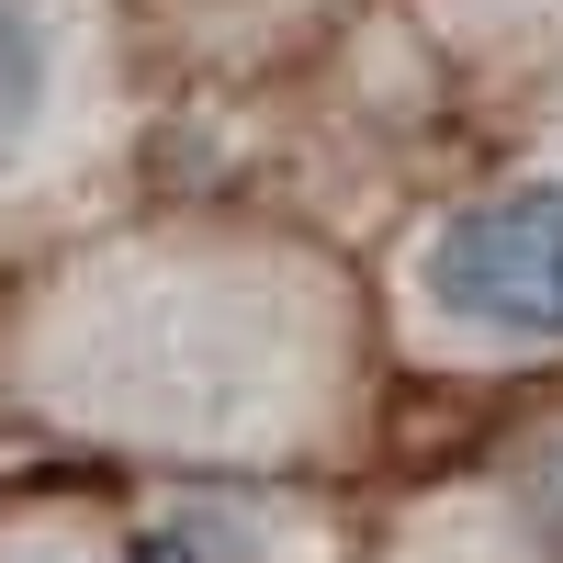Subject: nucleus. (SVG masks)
<instances>
[{
	"label": "nucleus",
	"instance_id": "obj_1",
	"mask_svg": "<svg viewBox=\"0 0 563 563\" xmlns=\"http://www.w3.org/2000/svg\"><path fill=\"white\" fill-rule=\"evenodd\" d=\"M417 282L474 339H563V180H507L462 203L429 238Z\"/></svg>",
	"mask_w": 563,
	"mask_h": 563
},
{
	"label": "nucleus",
	"instance_id": "obj_2",
	"mask_svg": "<svg viewBox=\"0 0 563 563\" xmlns=\"http://www.w3.org/2000/svg\"><path fill=\"white\" fill-rule=\"evenodd\" d=\"M57 102V34L34 0H0V158H23V135Z\"/></svg>",
	"mask_w": 563,
	"mask_h": 563
},
{
	"label": "nucleus",
	"instance_id": "obj_3",
	"mask_svg": "<svg viewBox=\"0 0 563 563\" xmlns=\"http://www.w3.org/2000/svg\"><path fill=\"white\" fill-rule=\"evenodd\" d=\"M530 530H541V563H563V451L541 462V485H530Z\"/></svg>",
	"mask_w": 563,
	"mask_h": 563
},
{
	"label": "nucleus",
	"instance_id": "obj_4",
	"mask_svg": "<svg viewBox=\"0 0 563 563\" xmlns=\"http://www.w3.org/2000/svg\"><path fill=\"white\" fill-rule=\"evenodd\" d=\"M124 563H214V552H203V541H180V530H147Z\"/></svg>",
	"mask_w": 563,
	"mask_h": 563
}]
</instances>
